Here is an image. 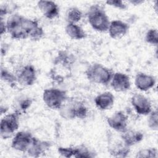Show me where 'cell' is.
Masks as SVG:
<instances>
[{
  "label": "cell",
  "instance_id": "52a82bcc",
  "mask_svg": "<svg viewBox=\"0 0 158 158\" xmlns=\"http://www.w3.org/2000/svg\"><path fill=\"white\" fill-rule=\"evenodd\" d=\"M15 77L19 84L23 86H31L36 80L37 74L34 66L27 64L18 70Z\"/></svg>",
  "mask_w": 158,
  "mask_h": 158
},
{
  "label": "cell",
  "instance_id": "ac0fdd59",
  "mask_svg": "<svg viewBox=\"0 0 158 158\" xmlns=\"http://www.w3.org/2000/svg\"><path fill=\"white\" fill-rule=\"evenodd\" d=\"M144 138L143 134L137 130H128V128L121 133L120 138L123 143L128 146L131 147L141 142Z\"/></svg>",
  "mask_w": 158,
  "mask_h": 158
},
{
  "label": "cell",
  "instance_id": "3957f363",
  "mask_svg": "<svg viewBox=\"0 0 158 158\" xmlns=\"http://www.w3.org/2000/svg\"><path fill=\"white\" fill-rule=\"evenodd\" d=\"M114 73L112 69L99 63L91 64L85 71L89 81L102 85H107L110 82Z\"/></svg>",
  "mask_w": 158,
  "mask_h": 158
},
{
  "label": "cell",
  "instance_id": "6da1fadb",
  "mask_svg": "<svg viewBox=\"0 0 158 158\" xmlns=\"http://www.w3.org/2000/svg\"><path fill=\"white\" fill-rule=\"evenodd\" d=\"M59 110L60 115L67 120L83 119L88 114L86 106L81 101L73 98H67Z\"/></svg>",
  "mask_w": 158,
  "mask_h": 158
},
{
  "label": "cell",
  "instance_id": "8fae6325",
  "mask_svg": "<svg viewBox=\"0 0 158 158\" xmlns=\"http://www.w3.org/2000/svg\"><path fill=\"white\" fill-rule=\"evenodd\" d=\"M130 148L123 143L120 138L118 139L110 138L108 142V152L115 157H127L130 152Z\"/></svg>",
  "mask_w": 158,
  "mask_h": 158
},
{
  "label": "cell",
  "instance_id": "277c9868",
  "mask_svg": "<svg viewBox=\"0 0 158 158\" xmlns=\"http://www.w3.org/2000/svg\"><path fill=\"white\" fill-rule=\"evenodd\" d=\"M25 19L22 15L15 14L10 15L6 25L7 32L14 40H24L27 38L25 29Z\"/></svg>",
  "mask_w": 158,
  "mask_h": 158
},
{
  "label": "cell",
  "instance_id": "5bb4252c",
  "mask_svg": "<svg viewBox=\"0 0 158 158\" xmlns=\"http://www.w3.org/2000/svg\"><path fill=\"white\" fill-rule=\"evenodd\" d=\"M38 7L43 15L48 19L52 20L58 17L59 9L57 4L51 1H39Z\"/></svg>",
  "mask_w": 158,
  "mask_h": 158
},
{
  "label": "cell",
  "instance_id": "9c48e42d",
  "mask_svg": "<svg viewBox=\"0 0 158 158\" xmlns=\"http://www.w3.org/2000/svg\"><path fill=\"white\" fill-rule=\"evenodd\" d=\"M131 104L136 112L139 115H146L152 111V105L150 101L141 94H135L131 98Z\"/></svg>",
  "mask_w": 158,
  "mask_h": 158
},
{
  "label": "cell",
  "instance_id": "30bf717a",
  "mask_svg": "<svg viewBox=\"0 0 158 158\" xmlns=\"http://www.w3.org/2000/svg\"><path fill=\"white\" fill-rule=\"evenodd\" d=\"M107 123L114 130L122 133L127 129L128 117L123 111H117L107 118Z\"/></svg>",
  "mask_w": 158,
  "mask_h": 158
},
{
  "label": "cell",
  "instance_id": "44dd1931",
  "mask_svg": "<svg viewBox=\"0 0 158 158\" xmlns=\"http://www.w3.org/2000/svg\"><path fill=\"white\" fill-rule=\"evenodd\" d=\"M32 100L30 98H22L16 103L14 112L18 113L20 115L25 113L31 106Z\"/></svg>",
  "mask_w": 158,
  "mask_h": 158
},
{
  "label": "cell",
  "instance_id": "d4e9b609",
  "mask_svg": "<svg viewBox=\"0 0 158 158\" xmlns=\"http://www.w3.org/2000/svg\"><path fill=\"white\" fill-rule=\"evenodd\" d=\"M145 41L148 44L157 46L158 44V31L157 29H149L146 33Z\"/></svg>",
  "mask_w": 158,
  "mask_h": 158
},
{
  "label": "cell",
  "instance_id": "f1b7e54d",
  "mask_svg": "<svg viewBox=\"0 0 158 158\" xmlns=\"http://www.w3.org/2000/svg\"><path fill=\"white\" fill-rule=\"evenodd\" d=\"M106 3L107 5H109L110 6L114 7L115 8L121 9V10H125L127 9V5L124 3L123 1L120 0H109L107 1Z\"/></svg>",
  "mask_w": 158,
  "mask_h": 158
},
{
  "label": "cell",
  "instance_id": "83f0119b",
  "mask_svg": "<svg viewBox=\"0 0 158 158\" xmlns=\"http://www.w3.org/2000/svg\"><path fill=\"white\" fill-rule=\"evenodd\" d=\"M57 152L61 156L69 158L74 157L75 149L74 147H59Z\"/></svg>",
  "mask_w": 158,
  "mask_h": 158
},
{
  "label": "cell",
  "instance_id": "7a4b0ae2",
  "mask_svg": "<svg viewBox=\"0 0 158 158\" xmlns=\"http://www.w3.org/2000/svg\"><path fill=\"white\" fill-rule=\"evenodd\" d=\"M88 21L91 27L96 31L106 32L110 25L109 17L104 9L99 4L90 6L87 12Z\"/></svg>",
  "mask_w": 158,
  "mask_h": 158
},
{
  "label": "cell",
  "instance_id": "9a60e30c",
  "mask_svg": "<svg viewBox=\"0 0 158 158\" xmlns=\"http://www.w3.org/2000/svg\"><path fill=\"white\" fill-rule=\"evenodd\" d=\"M129 25L120 20L110 22L108 29L109 36L113 39H119L124 36L128 31Z\"/></svg>",
  "mask_w": 158,
  "mask_h": 158
},
{
  "label": "cell",
  "instance_id": "ba28073f",
  "mask_svg": "<svg viewBox=\"0 0 158 158\" xmlns=\"http://www.w3.org/2000/svg\"><path fill=\"white\" fill-rule=\"evenodd\" d=\"M32 134L27 131H20L17 132L14 136L11 147L17 151L26 152L33 138Z\"/></svg>",
  "mask_w": 158,
  "mask_h": 158
},
{
  "label": "cell",
  "instance_id": "ffe728a7",
  "mask_svg": "<svg viewBox=\"0 0 158 158\" xmlns=\"http://www.w3.org/2000/svg\"><path fill=\"white\" fill-rule=\"evenodd\" d=\"M83 17L82 12L77 7L69 8L66 13V20L69 23H77Z\"/></svg>",
  "mask_w": 158,
  "mask_h": 158
},
{
  "label": "cell",
  "instance_id": "7402d4cb",
  "mask_svg": "<svg viewBox=\"0 0 158 158\" xmlns=\"http://www.w3.org/2000/svg\"><path fill=\"white\" fill-rule=\"evenodd\" d=\"M75 154L74 157H94L96 156L88 147L83 144H81L74 147Z\"/></svg>",
  "mask_w": 158,
  "mask_h": 158
},
{
  "label": "cell",
  "instance_id": "4316f807",
  "mask_svg": "<svg viewBox=\"0 0 158 158\" xmlns=\"http://www.w3.org/2000/svg\"><path fill=\"white\" fill-rule=\"evenodd\" d=\"M17 7V6L15 4L9 3V4H5L4 5L2 4L0 8L1 18H2L4 15H6L7 14H12V12L15 10Z\"/></svg>",
  "mask_w": 158,
  "mask_h": 158
},
{
  "label": "cell",
  "instance_id": "5b68a950",
  "mask_svg": "<svg viewBox=\"0 0 158 158\" xmlns=\"http://www.w3.org/2000/svg\"><path fill=\"white\" fill-rule=\"evenodd\" d=\"M67 99L66 91L58 88H48L44 90L43 100L51 109H59Z\"/></svg>",
  "mask_w": 158,
  "mask_h": 158
},
{
  "label": "cell",
  "instance_id": "4fadbf2b",
  "mask_svg": "<svg viewBox=\"0 0 158 158\" xmlns=\"http://www.w3.org/2000/svg\"><path fill=\"white\" fill-rule=\"evenodd\" d=\"M110 83L113 89L117 92L127 91L131 87L130 77L122 72L114 73Z\"/></svg>",
  "mask_w": 158,
  "mask_h": 158
},
{
  "label": "cell",
  "instance_id": "2e32d148",
  "mask_svg": "<svg viewBox=\"0 0 158 158\" xmlns=\"http://www.w3.org/2000/svg\"><path fill=\"white\" fill-rule=\"evenodd\" d=\"M156 81V78L154 76L139 72L135 77V85L139 90L146 91L154 86Z\"/></svg>",
  "mask_w": 158,
  "mask_h": 158
},
{
  "label": "cell",
  "instance_id": "4dcf8cb0",
  "mask_svg": "<svg viewBox=\"0 0 158 158\" xmlns=\"http://www.w3.org/2000/svg\"><path fill=\"white\" fill-rule=\"evenodd\" d=\"M128 2L130 3H131L133 5H139L144 2V1H141V0H133V1L131 0V1H129Z\"/></svg>",
  "mask_w": 158,
  "mask_h": 158
},
{
  "label": "cell",
  "instance_id": "d6986e66",
  "mask_svg": "<svg viewBox=\"0 0 158 158\" xmlns=\"http://www.w3.org/2000/svg\"><path fill=\"white\" fill-rule=\"evenodd\" d=\"M66 34L72 40H81L86 37L83 29L77 23H67L65 28Z\"/></svg>",
  "mask_w": 158,
  "mask_h": 158
},
{
  "label": "cell",
  "instance_id": "8992f818",
  "mask_svg": "<svg viewBox=\"0 0 158 158\" xmlns=\"http://www.w3.org/2000/svg\"><path fill=\"white\" fill-rule=\"evenodd\" d=\"M20 115L14 112L6 115L1 120L0 134L1 137L6 139L10 138L19 127Z\"/></svg>",
  "mask_w": 158,
  "mask_h": 158
},
{
  "label": "cell",
  "instance_id": "484cf974",
  "mask_svg": "<svg viewBox=\"0 0 158 158\" xmlns=\"http://www.w3.org/2000/svg\"><path fill=\"white\" fill-rule=\"evenodd\" d=\"M148 125L152 130H157L158 128V114L157 110H152L149 114Z\"/></svg>",
  "mask_w": 158,
  "mask_h": 158
},
{
  "label": "cell",
  "instance_id": "e0dca14e",
  "mask_svg": "<svg viewBox=\"0 0 158 158\" xmlns=\"http://www.w3.org/2000/svg\"><path fill=\"white\" fill-rule=\"evenodd\" d=\"M115 101V97L114 94L106 91L100 94H98L94 99V103L96 106L100 110H105L111 108Z\"/></svg>",
  "mask_w": 158,
  "mask_h": 158
},
{
  "label": "cell",
  "instance_id": "7c38bea8",
  "mask_svg": "<svg viewBox=\"0 0 158 158\" xmlns=\"http://www.w3.org/2000/svg\"><path fill=\"white\" fill-rule=\"evenodd\" d=\"M51 146L52 143L50 141L41 140L33 137L26 152L30 157H38L44 154Z\"/></svg>",
  "mask_w": 158,
  "mask_h": 158
},
{
  "label": "cell",
  "instance_id": "603a6c76",
  "mask_svg": "<svg viewBox=\"0 0 158 158\" xmlns=\"http://www.w3.org/2000/svg\"><path fill=\"white\" fill-rule=\"evenodd\" d=\"M1 78L4 82L10 85V86L15 85L17 81L15 75L12 74L7 69L1 68Z\"/></svg>",
  "mask_w": 158,
  "mask_h": 158
},
{
  "label": "cell",
  "instance_id": "cb8c5ba5",
  "mask_svg": "<svg viewBox=\"0 0 158 158\" xmlns=\"http://www.w3.org/2000/svg\"><path fill=\"white\" fill-rule=\"evenodd\" d=\"M136 157L139 158H148V157H157V150L155 148H144L137 152Z\"/></svg>",
  "mask_w": 158,
  "mask_h": 158
},
{
  "label": "cell",
  "instance_id": "f546056e",
  "mask_svg": "<svg viewBox=\"0 0 158 158\" xmlns=\"http://www.w3.org/2000/svg\"><path fill=\"white\" fill-rule=\"evenodd\" d=\"M6 31H7V28H6V23H5V22L3 21L2 19L1 18V35H2Z\"/></svg>",
  "mask_w": 158,
  "mask_h": 158
}]
</instances>
